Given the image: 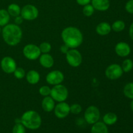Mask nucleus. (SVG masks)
I'll list each match as a JSON object with an SVG mask.
<instances>
[{
  "mask_svg": "<svg viewBox=\"0 0 133 133\" xmlns=\"http://www.w3.org/2000/svg\"><path fill=\"white\" fill-rule=\"evenodd\" d=\"M13 74H14V77L18 79H23L26 75L25 70L21 67H17L16 70H14Z\"/></svg>",
  "mask_w": 133,
  "mask_h": 133,
  "instance_id": "obj_27",
  "label": "nucleus"
},
{
  "mask_svg": "<svg viewBox=\"0 0 133 133\" xmlns=\"http://www.w3.org/2000/svg\"><path fill=\"white\" fill-rule=\"evenodd\" d=\"M39 48L41 53H49L51 50V45L49 42H44L40 44Z\"/></svg>",
  "mask_w": 133,
  "mask_h": 133,
  "instance_id": "obj_28",
  "label": "nucleus"
},
{
  "mask_svg": "<svg viewBox=\"0 0 133 133\" xmlns=\"http://www.w3.org/2000/svg\"><path fill=\"white\" fill-rule=\"evenodd\" d=\"M39 14L38 9L35 5L27 4L21 9L20 16L23 19L27 21H32L38 18Z\"/></svg>",
  "mask_w": 133,
  "mask_h": 133,
  "instance_id": "obj_7",
  "label": "nucleus"
},
{
  "mask_svg": "<svg viewBox=\"0 0 133 133\" xmlns=\"http://www.w3.org/2000/svg\"><path fill=\"white\" fill-rule=\"evenodd\" d=\"M122 68L125 73H128L131 71L133 68V61L130 58H126L124 60L122 64Z\"/></svg>",
  "mask_w": 133,
  "mask_h": 133,
  "instance_id": "obj_25",
  "label": "nucleus"
},
{
  "mask_svg": "<svg viewBox=\"0 0 133 133\" xmlns=\"http://www.w3.org/2000/svg\"><path fill=\"white\" fill-rule=\"evenodd\" d=\"M22 52L24 57L30 61L38 59L42 54L39 46L33 44H29L25 45Z\"/></svg>",
  "mask_w": 133,
  "mask_h": 133,
  "instance_id": "obj_8",
  "label": "nucleus"
},
{
  "mask_svg": "<svg viewBox=\"0 0 133 133\" xmlns=\"http://www.w3.org/2000/svg\"><path fill=\"white\" fill-rule=\"evenodd\" d=\"M41 105L44 111L51 112L54 110L55 107V101L50 96H45L42 101Z\"/></svg>",
  "mask_w": 133,
  "mask_h": 133,
  "instance_id": "obj_16",
  "label": "nucleus"
},
{
  "mask_svg": "<svg viewBox=\"0 0 133 133\" xmlns=\"http://www.w3.org/2000/svg\"><path fill=\"white\" fill-rule=\"evenodd\" d=\"M115 52L118 56L120 57H126L130 55L131 48L129 44L125 42H118L115 46Z\"/></svg>",
  "mask_w": 133,
  "mask_h": 133,
  "instance_id": "obj_13",
  "label": "nucleus"
},
{
  "mask_svg": "<svg viewBox=\"0 0 133 133\" xmlns=\"http://www.w3.org/2000/svg\"><path fill=\"white\" fill-rule=\"evenodd\" d=\"M94 11V8L93 7V6L91 4H88V5H85V6H83V13L85 16H91L93 15Z\"/></svg>",
  "mask_w": 133,
  "mask_h": 133,
  "instance_id": "obj_26",
  "label": "nucleus"
},
{
  "mask_svg": "<svg viewBox=\"0 0 133 133\" xmlns=\"http://www.w3.org/2000/svg\"><path fill=\"white\" fill-rule=\"evenodd\" d=\"M91 5L93 6L95 10L104 12L109 9L110 4L109 0H92Z\"/></svg>",
  "mask_w": 133,
  "mask_h": 133,
  "instance_id": "obj_15",
  "label": "nucleus"
},
{
  "mask_svg": "<svg viewBox=\"0 0 133 133\" xmlns=\"http://www.w3.org/2000/svg\"><path fill=\"white\" fill-rule=\"evenodd\" d=\"M83 108L81 105L78 103H74L70 106V113L75 115H77L81 113Z\"/></svg>",
  "mask_w": 133,
  "mask_h": 133,
  "instance_id": "obj_29",
  "label": "nucleus"
},
{
  "mask_svg": "<svg viewBox=\"0 0 133 133\" xmlns=\"http://www.w3.org/2000/svg\"><path fill=\"white\" fill-rule=\"evenodd\" d=\"M125 10L129 14H133V0H129L125 4Z\"/></svg>",
  "mask_w": 133,
  "mask_h": 133,
  "instance_id": "obj_32",
  "label": "nucleus"
},
{
  "mask_svg": "<svg viewBox=\"0 0 133 133\" xmlns=\"http://www.w3.org/2000/svg\"><path fill=\"white\" fill-rule=\"evenodd\" d=\"M68 90L62 84L55 85L51 88L50 96L58 103L66 101L68 99Z\"/></svg>",
  "mask_w": 133,
  "mask_h": 133,
  "instance_id": "obj_4",
  "label": "nucleus"
},
{
  "mask_svg": "<svg viewBox=\"0 0 133 133\" xmlns=\"http://www.w3.org/2000/svg\"><path fill=\"white\" fill-rule=\"evenodd\" d=\"M38 92H39V94H40L42 96H44V97H45V96H50L51 88L49 87V86L44 85L39 88Z\"/></svg>",
  "mask_w": 133,
  "mask_h": 133,
  "instance_id": "obj_31",
  "label": "nucleus"
},
{
  "mask_svg": "<svg viewBox=\"0 0 133 133\" xmlns=\"http://www.w3.org/2000/svg\"><path fill=\"white\" fill-rule=\"evenodd\" d=\"M23 20H24V19H23V18H22V17L20 15H19V16H18L15 17V19H14V23H15V24L19 25L22 24V23H23Z\"/></svg>",
  "mask_w": 133,
  "mask_h": 133,
  "instance_id": "obj_34",
  "label": "nucleus"
},
{
  "mask_svg": "<svg viewBox=\"0 0 133 133\" xmlns=\"http://www.w3.org/2000/svg\"><path fill=\"white\" fill-rule=\"evenodd\" d=\"M118 116L114 112H108L103 116V122L107 125H112L118 121Z\"/></svg>",
  "mask_w": 133,
  "mask_h": 133,
  "instance_id": "obj_20",
  "label": "nucleus"
},
{
  "mask_svg": "<svg viewBox=\"0 0 133 133\" xmlns=\"http://www.w3.org/2000/svg\"><path fill=\"white\" fill-rule=\"evenodd\" d=\"M66 59L68 64L73 68L79 67L83 62L81 53L77 49H70L66 54Z\"/></svg>",
  "mask_w": 133,
  "mask_h": 133,
  "instance_id": "obj_6",
  "label": "nucleus"
},
{
  "mask_svg": "<svg viewBox=\"0 0 133 133\" xmlns=\"http://www.w3.org/2000/svg\"><path fill=\"white\" fill-rule=\"evenodd\" d=\"M112 31L111 25L107 22H101L99 23L96 28V31L100 36L108 35Z\"/></svg>",
  "mask_w": 133,
  "mask_h": 133,
  "instance_id": "obj_17",
  "label": "nucleus"
},
{
  "mask_svg": "<svg viewBox=\"0 0 133 133\" xmlns=\"http://www.w3.org/2000/svg\"><path fill=\"white\" fill-rule=\"evenodd\" d=\"M112 30L116 32H119L123 31L125 28V23L123 21L120 20H116L111 25Z\"/></svg>",
  "mask_w": 133,
  "mask_h": 133,
  "instance_id": "obj_23",
  "label": "nucleus"
},
{
  "mask_svg": "<svg viewBox=\"0 0 133 133\" xmlns=\"http://www.w3.org/2000/svg\"><path fill=\"white\" fill-rule=\"evenodd\" d=\"M61 38L64 44L70 49H77L83 42V35L80 29L75 27H67L62 30Z\"/></svg>",
  "mask_w": 133,
  "mask_h": 133,
  "instance_id": "obj_1",
  "label": "nucleus"
},
{
  "mask_svg": "<svg viewBox=\"0 0 133 133\" xmlns=\"http://www.w3.org/2000/svg\"><path fill=\"white\" fill-rule=\"evenodd\" d=\"M130 108H131V110L133 112V99L131 101V103H130Z\"/></svg>",
  "mask_w": 133,
  "mask_h": 133,
  "instance_id": "obj_37",
  "label": "nucleus"
},
{
  "mask_svg": "<svg viewBox=\"0 0 133 133\" xmlns=\"http://www.w3.org/2000/svg\"><path fill=\"white\" fill-rule=\"evenodd\" d=\"M25 127L22 123H17L13 127L12 133H25Z\"/></svg>",
  "mask_w": 133,
  "mask_h": 133,
  "instance_id": "obj_30",
  "label": "nucleus"
},
{
  "mask_svg": "<svg viewBox=\"0 0 133 133\" xmlns=\"http://www.w3.org/2000/svg\"><path fill=\"white\" fill-rule=\"evenodd\" d=\"M91 133H109L107 125L103 122H97L92 125Z\"/></svg>",
  "mask_w": 133,
  "mask_h": 133,
  "instance_id": "obj_19",
  "label": "nucleus"
},
{
  "mask_svg": "<svg viewBox=\"0 0 133 133\" xmlns=\"http://www.w3.org/2000/svg\"><path fill=\"white\" fill-rule=\"evenodd\" d=\"M129 35L130 38L131 40H133V22L131 24L129 27Z\"/></svg>",
  "mask_w": 133,
  "mask_h": 133,
  "instance_id": "obj_36",
  "label": "nucleus"
},
{
  "mask_svg": "<svg viewBox=\"0 0 133 133\" xmlns=\"http://www.w3.org/2000/svg\"><path fill=\"white\" fill-rule=\"evenodd\" d=\"M123 94L125 95L126 97L130 99H133V83H127L123 88Z\"/></svg>",
  "mask_w": 133,
  "mask_h": 133,
  "instance_id": "obj_24",
  "label": "nucleus"
},
{
  "mask_svg": "<svg viewBox=\"0 0 133 133\" xmlns=\"http://www.w3.org/2000/svg\"><path fill=\"white\" fill-rule=\"evenodd\" d=\"M101 117V114L98 108L94 105L89 106L85 110L84 118L85 122L90 125H93L98 122Z\"/></svg>",
  "mask_w": 133,
  "mask_h": 133,
  "instance_id": "obj_5",
  "label": "nucleus"
},
{
  "mask_svg": "<svg viewBox=\"0 0 133 133\" xmlns=\"http://www.w3.org/2000/svg\"><path fill=\"white\" fill-rule=\"evenodd\" d=\"M64 80V75L60 70H53L48 73L45 77V81L50 85H57L62 84Z\"/></svg>",
  "mask_w": 133,
  "mask_h": 133,
  "instance_id": "obj_10",
  "label": "nucleus"
},
{
  "mask_svg": "<svg viewBox=\"0 0 133 133\" xmlns=\"http://www.w3.org/2000/svg\"><path fill=\"white\" fill-rule=\"evenodd\" d=\"M26 80L30 84H36L40 80V74L34 70H29L25 75Z\"/></svg>",
  "mask_w": 133,
  "mask_h": 133,
  "instance_id": "obj_18",
  "label": "nucleus"
},
{
  "mask_svg": "<svg viewBox=\"0 0 133 133\" xmlns=\"http://www.w3.org/2000/svg\"><path fill=\"white\" fill-rule=\"evenodd\" d=\"M7 12L9 15L12 17H16L20 15L21 7L16 3H11L8 6Z\"/></svg>",
  "mask_w": 133,
  "mask_h": 133,
  "instance_id": "obj_21",
  "label": "nucleus"
},
{
  "mask_svg": "<svg viewBox=\"0 0 133 133\" xmlns=\"http://www.w3.org/2000/svg\"><path fill=\"white\" fill-rule=\"evenodd\" d=\"M1 68L3 71L6 74H13L14 70L17 68L16 62L13 58L6 56L1 59Z\"/></svg>",
  "mask_w": 133,
  "mask_h": 133,
  "instance_id": "obj_12",
  "label": "nucleus"
},
{
  "mask_svg": "<svg viewBox=\"0 0 133 133\" xmlns=\"http://www.w3.org/2000/svg\"><path fill=\"white\" fill-rule=\"evenodd\" d=\"M70 48L64 44L63 45H61V48H60V50H61V51L62 52V53H64V54H66V53L70 50Z\"/></svg>",
  "mask_w": 133,
  "mask_h": 133,
  "instance_id": "obj_35",
  "label": "nucleus"
},
{
  "mask_svg": "<svg viewBox=\"0 0 133 133\" xmlns=\"http://www.w3.org/2000/svg\"><path fill=\"white\" fill-rule=\"evenodd\" d=\"M1 31H2V29H1V27L0 26V34H1Z\"/></svg>",
  "mask_w": 133,
  "mask_h": 133,
  "instance_id": "obj_38",
  "label": "nucleus"
},
{
  "mask_svg": "<svg viewBox=\"0 0 133 133\" xmlns=\"http://www.w3.org/2000/svg\"><path fill=\"white\" fill-rule=\"evenodd\" d=\"M123 74L122 66L118 64H112L106 68L105 76L110 80H116L119 79Z\"/></svg>",
  "mask_w": 133,
  "mask_h": 133,
  "instance_id": "obj_9",
  "label": "nucleus"
},
{
  "mask_svg": "<svg viewBox=\"0 0 133 133\" xmlns=\"http://www.w3.org/2000/svg\"><path fill=\"white\" fill-rule=\"evenodd\" d=\"M92 0H76V2L78 5L81 6H85V5L90 4Z\"/></svg>",
  "mask_w": 133,
  "mask_h": 133,
  "instance_id": "obj_33",
  "label": "nucleus"
},
{
  "mask_svg": "<svg viewBox=\"0 0 133 133\" xmlns=\"http://www.w3.org/2000/svg\"><path fill=\"white\" fill-rule=\"evenodd\" d=\"M21 123L25 128L30 130H36L42 125V118L35 110H30L25 112L20 118Z\"/></svg>",
  "mask_w": 133,
  "mask_h": 133,
  "instance_id": "obj_3",
  "label": "nucleus"
},
{
  "mask_svg": "<svg viewBox=\"0 0 133 133\" xmlns=\"http://www.w3.org/2000/svg\"><path fill=\"white\" fill-rule=\"evenodd\" d=\"M1 35L6 44L10 46H15L22 40L23 32L19 25L15 23H8L2 29Z\"/></svg>",
  "mask_w": 133,
  "mask_h": 133,
  "instance_id": "obj_2",
  "label": "nucleus"
},
{
  "mask_svg": "<svg viewBox=\"0 0 133 133\" xmlns=\"http://www.w3.org/2000/svg\"><path fill=\"white\" fill-rule=\"evenodd\" d=\"M38 58L39 62L43 68H51L54 65V58L49 53H42Z\"/></svg>",
  "mask_w": 133,
  "mask_h": 133,
  "instance_id": "obj_14",
  "label": "nucleus"
},
{
  "mask_svg": "<svg viewBox=\"0 0 133 133\" xmlns=\"http://www.w3.org/2000/svg\"><path fill=\"white\" fill-rule=\"evenodd\" d=\"M54 114L58 119H64L66 118L70 113V106L65 101L59 102L55 105L54 109Z\"/></svg>",
  "mask_w": 133,
  "mask_h": 133,
  "instance_id": "obj_11",
  "label": "nucleus"
},
{
  "mask_svg": "<svg viewBox=\"0 0 133 133\" xmlns=\"http://www.w3.org/2000/svg\"><path fill=\"white\" fill-rule=\"evenodd\" d=\"M10 16L5 9H0V26L4 27L9 23Z\"/></svg>",
  "mask_w": 133,
  "mask_h": 133,
  "instance_id": "obj_22",
  "label": "nucleus"
}]
</instances>
